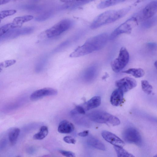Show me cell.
<instances>
[{"instance_id":"cell-1","label":"cell","mask_w":157,"mask_h":157,"mask_svg":"<svg viewBox=\"0 0 157 157\" xmlns=\"http://www.w3.org/2000/svg\"><path fill=\"white\" fill-rule=\"evenodd\" d=\"M109 39L107 33H103L90 37L82 45L78 47L70 55L71 57L83 56L104 47Z\"/></svg>"},{"instance_id":"cell-2","label":"cell","mask_w":157,"mask_h":157,"mask_svg":"<svg viewBox=\"0 0 157 157\" xmlns=\"http://www.w3.org/2000/svg\"><path fill=\"white\" fill-rule=\"evenodd\" d=\"M131 9V7L128 6L119 10H110L104 12L96 17L91 24L90 27L92 29H95L114 22L125 16Z\"/></svg>"},{"instance_id":"cell-3","label":"cell","mask_w":157,"mask_h":157,"mask_svg":"<svg viewBox=\"0 0 157 157\" xmlns=\"http://www.w3.org/2000/svg\"><path fill=\"white\" fill-rule=\"evenodd\" d=\"M88 116L91 121L99 123L109 124L113 126L120 124V121L117 117L105 112L94 111L90 113Z\"/></svg>"},{"instance_id":"cell-4","label":"cell","mask_w":157,"mask_h":157,"mask_svg":"<svg viewBox=\"0 0 157 157\" xmlns=\"http://www.w3.org/2000/svg\"><path fill=\"white\" fill-rule=\"evenodd\" d=\"M138 24L136 17H132L127 20L116 28L109 36V39L114 40L123 33H130L134 27Z\"/></svg>"},{"instance_id":"cell-5","label":"cell","mask_w":157,"mask_h":157,"mask_svg":"<svg viewBox=\"0 0 157 157\" xmlns=\"http://www.w3.org/2000/svg\"><path fill=\"white\" fill-rule=\"evenodd\" d=\"M72 25V21L69 19L62 20L47 29L45 34L48 38L56 37L69 29Z\"/></svg>"},{"instance_id":"cell-6","label":"cell","mask_w":157,"mask_h":157,"mask_svg":"<svg viewBox=\"0 0 157 157\" xmlns=\"http://www.w3.org/2000/svg\"><path fill=\"white\" fill-rule=\"evenodd\" d=\"M129 59V53L124 47L120 49L118 57L111 63L112 70L115 72H118L127 64Z\"/></svg>"},{"instance_id":"cell-7","label":"cell","mask_w":157,"mask_h":157,"mask_svg":"<svg viewBox=\"0 0 157 157\" xmlns=\"http://www.w3.org/2000/svg\"><path fill=\"white\" fill-rule=\"evenodd\" d=\"M123 137L127 142L137 145L140 144L142 142V138L139 132L136 128L129 127L123 132Z\"/></svg>"},{"instance_id":"cell-8","label":"cell","mask_w":157,"mask_h":157,"mask_svg":"<svg viewBox=\"0 0 157 157\" xmlns=\"http://www.w3.org/2000/svg\"><path fill=\"white\" fill-rule=\"evenodd\" d=\"M34 29L33 27L12 29L8 31L0 39L3 40L13 39L20 36L32 33Z\"/></svg>"},{"instance_id":"cell-9","label":"cell","mask_w":157,"mask_h":157,"mask_svg":"<svg viewBox=\"0 0 157 157\" xmlns=\"http://www.w3.org/2000/svg\"><path fill=\"white\" fill-rule=\"evenodd\" d=\"M117 87L122 91L126 92L135 87L137 85L136 81L133 78L125 77L117 80L115 82Z\"/></svg>"},{"instance_id":"cell-10","label":"cell","mask_w":157,"mask_h":157,"mask_svg":"<svg viewBox=\"0 0 157 157\" xmlns=\"http://www.w3.org/2000/svg\"><path fill=\"white\" fill-rule=\"evenodd\" d=\"M157 11V1L151 2L143 9L140 15V18L144 21L153 16Z\"/></svg>"},{"instance_id":"cell-11","label":"cell","mask_w":157,"mask_h":157,"mask_svg":"<svg viewBox=\"0 0 157 157\" xmlns=\"http://www.w3.org/2000/svg\"><path fill=\"white\" fill-rule=\"evenodd\" d=\"M57 93V90L55 89L49 87L44 88L33 92L30 96V99L32 101H35L44 97L55 95Z\"/></svg>"},{"instance_id":"cell-12","label":"cell","mask_w":157,"mask_h":157,"mask_svg":"<svg viewBox=\"0 0 157 157\" xmlns=\"http://www.w3.org/2000/svg\"><path fill=\"white\" fill-rule=\"evenodd\" d=\"M101 135L105 140L114 146L123 147L125 145L124 142L121 139L110 132L103 131L102 132Z\"/></svg>"},{"instance_id":"cell-13","label":"cell","mask_w":157,"mask_h":157,"mask_svg":"<svg viewBox=\"0 0 157 157\" xmlns=\"http://www.w3.org/2000/svg\"><path fill=\"white\" fill-rule=\"evenodd\" d=\"M124 93L121 89L117 88L112 93L110 98V102L114 106L120 105L123 102Z\"/></svg>"},{"instance_id":"cell-14","label":"cell","mask_w":157,"mask_h":157,"mask_svg":"<svg viewBox=\"0 0 157 157\" xmlns=\"http://www.w3.org/2000/svg\"><path fill=\"white\" fill-rule=\"evenodd\" d=\"M101 104V97L99 96H96L92 97L87 102L81 105L86 111L97 108Z\"/></svg>"},{"instance_id":"cell-15","label":"cell","mask_w":157,"mask_h":157,"mask_svg":"<svg viewBox=\"0 0 157 157\" xmlns=\"http://www.w3.org/2000/svg\"><path fill=\"white\" fill-rule=\"evenodd\" d=\"M75 129L74 125L67 120L61 121L59 123L58 131L61 133H69L73 132Z\"/></svg>"},{"instance_id":"cell-16","label":"cell","mask_w":157,"mask_h":157,"mask_svg":"<svg viewBox=\"0 0 157 157\" xmlns=\"http://www.w3.org/2000/svg\"><path fill=\"white\" fill-rule=\"evenodd\" d=\"M33 18V17L30 15L19 16L14 18L11 22L13 29L21 28L23 24L32 20Z\"/></svg>"},{"instance_id":"cell-17","label":"cell","mask_w":157,"mask_h":157,"mask_svg":"<svg viewBox=\"0 0 157 157\" xmlns=\"http://www.w3.org/2000/svg\"><path fill=\"white\" fill-rule=\"evenodd\" d=\"M91 1H65L66 2L61 7L62 9H73L89 3Z\"/></svg>"},{"instance_id":"cell-18","label":"cell","mask_w":157,"mask_h":157,"mask_svg":"<svg viewBox=\"0 0 157 157\" xmlns=\"http://www.w3.org/2000/svg\"><path fill=\"white\" fill-rule=\"evenodd\" d=\"M88 144L102 151L105 150L104 144L98 139L93 137H90L87 141Z\"/></svg>"},{"instance_id":"cell-19","label":"cell","mask_w":157,"mask_h":157,"mask_svg":"<svg viewBox=\"0 0 157 157\" xmlns=\"http://www.w3.org/2000/svg\"><path fill=\"white\" fill-rule=\"evenodd\" d=\"M20 132V129L17 128H13L10 129L8 132V138L11 144L13 145L15 144Z\"/></svg>"},{"instance_id":"cell-20","label":"cell","mask_w":157,"mask_h":157,"mask_svg":"<svg viewBox=\"0 0 157 157\" xmlns=\"http://www.w3.org/2000/svg\"><path fill=\"white\" fill-rule=\"evenodd\" d=\"M123 73L131 75L136 78L143 77L145 74L144 70L140 68H131L122 71Z\"/></svg>"},{"instance_id":"cell-21","label":"cell","mask_w":157,"mask_h":157,"mask_svg":"<svg viewBox=\"0 0 157 157\" xmlns=\"http://www.w3.org/2000/svg\"><path fill=\"white\" fill-rule=\"evenodd\" d=\"M48 128L45 126H42L39 131L33 136L35 140H41L45 138L48 135Z\"/></svg>"},{"instance_id":"cell-22","label":"cell","mask_w":157,"mask_h":157,"mask_svg":"<svg viewBox=\"0 0 157 157\" xmlns=\"http://www.w3.org/2000/svg\"><path fill=\"white\" fill-rule=\"evenodd\" d=\"M124 0H106L101 2L97 6L99 9H104L124 2Z\"/></svg>"},{"instance_id":"cell-23","label":"cell","mask_w":157,"mask_h":157,"mask_svg":"<svg viewBox=\"0 0 157 157\" xmlns=\"http://www.w3.org/2000/svg\"><path fill=\"white\" fill-rule=\"evenodd\" d=\"M117 157H135L123 147L114 146Z\"/></svg>"},{"instance_id":"cell-24","label":"cell","mask_w":157,"mask_h":157,"mask_svg":"<svg viewBox=\"0 0 157 157\" xmlns=\"http://www.w3.org/2000/svg\"><path fill=\"white\" fill-rule=\"evenodd\" d=\"M141 85L143 90L147 94H151L153 88L152 86L146 80H142Z\"/></svg>"},{"instance_id":"cell-25","label":"cell","mask_w":157,"mask_h":157,"mask_svg":"<svg viewBox=\"0 0 157 157\" xmlns=\"http://www.w3.org/2000/svg\"><path fill=\"white\" fill-rule=\"evenodd\" d=\"M22 9L26 10L33 12H39L42 10V7L36 5H26L23 6Z\"/></svg>"},{"instance_id":"cell-26","label":"cell","mask_w":157,"mask_h":157,"mask_svg":"<svg viewBox=\"0 0 157 157\" xmlns=\"http://www.w3.org/2000/svg\"><path fill=\"white\" fill-rule=\"evenodd\" d=\"M53 12L52 11H48L40 15L35 18L36 21L41 22L46 20L50 17L52 15Z\"/></svg>"},{"instance_id":"cell-27","label":"cell","mask_w":157,"mask_h":157,"mask_svg":"<svg viewBox=\"0 0 157 157\" xmlns=\"http://www.w3.org/2000/svg\"><path fill=\"white\" fill-rule=\"evenodd\" d=\"M17 12L15 10H9L0 11V23L2 20L8 16H12Z\"/></svg>"},{"instance_id":"cell-28","label":"cell","mask_w":157,"mask_h":157,"mask_svg":"<svg viewBox=\"0 0 157 157\" xmlns=\"http://www.w3.org/2000/svg\"><path fill=\"white\" fill-rule=\"evenodd\" d=\"M156 17L153 16L145 20L142 23V26L146 28H148L152 26L156 22Z\"/></svg>"},{"instance_id":"cell-29","label":"cell","mask_w":157,"mask_h":157,"mask_svg":"<svg viewBox=\"0 0 157 157\" xmlns=\"http://www.w3.org/2000/svg\"><path fill=\"white\" fill-rule=\"evenodd\" d=\"M13 29L11 23L7 24L0 28V39L11 29Z\"/></svg>"},{"instance_id":"cell-30","label":"cell","mask_w":157,"mask_h":157,"mask_svg":"<svg viewBox=\"0 0 157 157\" xmlns=\"http://www.w3.org/2000/svg\"><path fill=\"white\" fill-rule=\"evenodd\" d=\"M71 113L72 115H74L77 114H84L85 113V111L83 108L80 105L76 106L75 108L71 110Z\"/></svg>"},{"instance_id":"cell-31","label":"cell","mask_w":157,"mask_h":157,"mask_svg":"<svg viewBox=\"0 0 157 157\" xmlns=\"http://www.w3.org/2000/svg\"><path fill=\"white\" fill-rule=\"evenodd\" d=\"M16 62V60L14 59L7 60L0 63V66H2V67H7L14 64Z\"/></svg>"},{"instance_id":"cell-32","label":"cell","mask_w":157,"mask_h":157,"mask_svg":"<svg viewBox=\"0 0 157 157\" xmlns=\"http://www.w3.org/2000/svg\"><path fill=\"white\" fill-rule=\"evenodd\" d=\"M59 152L62 155L66 157H75V154L71 151L59 150Z\"/></svg>"},{"instance_id":"cell-33","label":"cell","mask_w":157,"mask_h":157,"mask_svg":"<svg viewBox=\"0 0 157 157\" xmlns=\"http://www.w3.org/2000/svg\"><path fill=\"white\" fill-rule=\"evenodd\" d=\"M146 46L147 49L151 51H155L157 49V44L155 42H149L147 44Z\"/></svg>"},{"instance_id":"cell-34","label":"cell","mask_w":157,"mask_h":157,"mask_svg":"<svg viewBox=\"0 0 157 157\" xmlns=\"http://www.w3.org/2000/svg\"><path fill=\"white\" fill-rule=\"evenodd\" d=\"M63 139L65 142L68 144H75L76 142V140L71 136H65Z\"/></svg>"},{"instance_id":"cell-35","label":"cell","mask_w":157,"mask_h":157,"mask_svg":"<svg viewBox=\"0 0 157 157\" xmlns=\"http://www.w3.org/2000/svg\"><path fill=\"white\" fill-rule=\"evenodd\" d=\"M69 44V41L68 40L65 41L61 44L58 47L56 48L55 50V52H58L59 51L65 47L67 46Z\"/></svg>"},{"instance_id":"cell-36","label":"cell","mask_w":157,"mask_h":157,"mask_svg":"<svg viewBox=\"0 0 157 157\" xmlns=\"http://www.w3.org/2000/svg\"><path fill=\"white\" fill-rule=\"evenodd\" d=\"M89 133L88 130H85L78 133V135L81 137H86L88 135Z\"/></svg>"},{"instance_id":"cell-37","label":"cell","mask_w":157,"mask_h":157,"mask_svg":"<svg viewBox=\"0 0 157 157\" xmlns=\"http://www.w3.org/2000/svg\"><path fill=\"white\" fill-rule=\"evenodd\" d=\"M10 1L8 0H0V5L6 4Z\"/></svg>"},{"instance_id":"cell-38","label":"cell","mask_w":157,"mask_h":157,"mask_svg":"<svg viewBox=\"0 0 157 157\" xmlns=\"http://www.w3.org/2000/svg\"><path fill=\"white\" fill-rule=\"evenodd\" d=\"M108 75L107 73H106L105 75L102 77V79H105L106 78L108 77Z\"/></svg>"},{"instance_id":"cell-39","label":"cell","mask_w":157,"mask_h":157,"mask_svg":"<svg viewBox=\"0 0 157 157\" xmlns=\"http://www.w3.org/2000/svg\"><path fill=\"white\" fill-rule=\"evenodd\" d=\"M153 157H157V155H155Z\"/></svg>"},{"instance_id":"cell-40","label":"cell","mask_w":157,"mask_h":157,"mask_svg":"<svg viewBox=\"0 0 157 157\" xmlns=\"http://www.w3.org/2000/svg\"><path fill=\"white\" fill-rule=\"evenodd\" d=\"M20 157V156H17V157Z\"/></svg>"}]
</instances>
